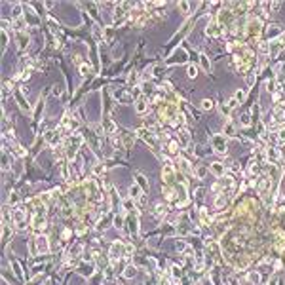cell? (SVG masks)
Returning <instances> with one entry per match:
<instances>
[{"instance_id":"6da1fadb","label":"cell","mask_w":285,"mask_h":285,"mask_svg":"<svg viewBox=\"0 0 285 285\" xmlns=\"http://www.w3.org/2000/svg\"><path fill=\"white\" fill-rule=\"evenodd\" d=\"M213 146H215V150L217 152H226V141L222 135H215L213 137Z\"/></svg>"},{"instance_id":"7a4b0ae2","label":"cell","mask_w":285,"mask_h":285,"mask_svg":"<svg viewBox=\"0 0 285 285\" xmlns=\"http://www.w3.org/2000/svg\"><path fill=\"white\" fill-rule=\"evenodd\" d=\"M211 169H213V173H215V175H219V177H221L222 173H224V165H222V164H219V162H215V164L211 165Z\"/></svg>"},{"instance_id":"3957f363","label":"cell","mask_w":285,"mask_h":285,"mask_svg":"<svg viewBox=\"0 0 285 285\" xmlns=\"http://www.w3.org/2000/svg\"><path fill=\"white\" fill-rule=\"evenodd\" d=\"M110 253H112V257H114V259H118V257L122 255V245L114 243V245H112V251H110Z\"/></svg>"},{"instance_id":"277c9868","label":"cell","mask_w":285,"mask_h":285,"mask_svg":"<svg viewBox=\"0 0 285 285\" xmlns=\"http://www.w3.org/2000/svg\"><path fill=\"white\" fill-rule=\"evenodd\" d=\"M200 61H201V67H203L205 70L209 72V70H211V63H209V59H207L205 55H200Z\"/></svg>"},{"instance_id":"5b68a950","label":"cell","mask_w":285,"mask_h":285,"mask_svg":"<svg viewBox=\"0 0 285 285\" xmlns=\"http://www.w3.org/2000/svg\"><path fill=\"white\" fill-rule=\"evenodd\" d=\"M135 110H137V112H145V110H146V103L143 99H139L137 105H135Z\"/></svg>"},{"instance_id":"8992f818","label":"cell","mask_w":285,"mask_h":285,"mask_svg":"<svg viewBox=\"0 0 285 285\" xmlns=\"http://www.w3.org/2000/svg\"><path fill=\"white\" fill-rule=\"evenodd\" d=\"M129 196H131L133 200H137V198L141 196V194H139V186H137V185H133L131 188H129Z\"/></svg>"},{"instance_id":"52a82bcc","label":"cell","mask_w":285,"mask_h":285,"mask_svg":"<svg viewBox=\"0 0 285 285\" xmlns=\"http://www.w3.org/2000/svg\"><path fill=\"white\" fill-rule=\"evenodd\" d=\"M38 249H40V251H48V243H46V238H38Z\"/></svg>"},{"instance_id":"ba28073f","label":"cell","mask_w":285,"mask_h":285,"mask_svg":"<svg viewBox=\"0 0 285 285\" xmlns=\"http://www.w3.org/2000/svg\"><path fill=\"white\" fill-rule=\"evenodd\" d=\"M201 107H203L205 110L213 109V101H211V99H203V101H201Z\"/></svg>"},{"instance_id":"9c48e42d","label":"cell","mask_w":285,"mask_h":285,"mask_svg":"<svg viewBox=\"0 0 285 285\" xmlns=\"http://www.w3.org/2000/svg\"><path fill=\"white\" fill-rule=\"evenodd\" d=\"M124 276L125 277H133V276H135V268H133V266H128L125 272H124Z\"/></svg>"},{"instance_id":"30bf717a","label":"cell","mask_w":285,"mask_h":285,"mask_svg":"<svg viewBox=\"0 0 285 285\" xmlns=\"http://www.w3.org/2000/svg\"><path fill=\"white\" fill-rule=\"evenodd\" d=\"M224 131H226V135H234V125L230 124V122H226V125H224Z\"/></svg>"},{"instance_id":"8fae6325","label":"cell","mask_w":285,"mask_h":285,"mask_svg":"<svg viewBox=\"0 0 285 285\" xmlns=\"http://www.w3.org/2000/svg\"><path fill=\"white\" fill-rule=\"evenodd\" d=\"M196 74H198V68L194 67V65H190V67H188V76H190V78H194Z\"/></svg>"},{"instance_id":"7c38bea8","label":"cell","mask_w":285,"mask_h":285,"mask_svg":"<svg viewBox=\"0 0 285 285\" xmlns=\"http://www.w3.org/2000/svg\"><path fill=\"white\" fill-rule=\"evenodd\" d=\"M249 279L253 281V283H259V279H261V277H259L257 272H251V274H249Z\"/></svg>"},{"instance_id":"4fadbf2b","label":"cell","mask_w":285,"mask_h":285,"mask_svg":"<svg viewBox=\"0 0 285 285\" xmlns=\"http://www.w3.org/2000/svg\"><path fill=\"white\" fill-rule=\"evenodd\" d=\"M80 74H82V76H88V74H89V67H88V65H82V67H80Z\"/></svg>"},{"instance_id":"5bb4252c","label":"cell","mask_w":285,"mask_h":285,"mask_svg":"<svg viewBox=\"0 0 285 285\" xmlns=\"http://www.w3.org/2000/svg\"><path fill=\"white\" fill-rule=\"evenodd\" d=\"M234 99H236V101H240V103H241V101L245 99V91H238V93H236V97H234Z\"/></svg>"},{"instance_id":"9a60e30c","label":"cell","mask_w":285,"mask_h":285,"mask_svg":"<svg viewBox=\"0 0 285 285\" xmlns=\"http://www.w3.org/2000/svg\"><path fill=\"white\" fill-rule=\"evenodd\" d=\"M241 124H243V125H249V124H251L249 116H241Z\"/></svg>"},{"instance_id":"2e32d148","label":"cell","mask_w":285,"mask_h":285,"mask_svg":"<svg viewBox=\"0 0 285 285\" xmlns=\"http://www.w3.org/2000/svg\"><path fill=\"white\" fill-rule=\"evenodd\" d=\"M205 173H207V169H205V167H200V169H198V177H205Z\"/></svg>"},{"instance_id":"e0dca14e","label":"cell","mask_w":285,"mask_h":285,"mask_svg":"<svg viewBox=\"0 0 285 285\" xmlns=\"http://www.w3.org/2000/svg\"><path fill=\"white\" fill-rule=\"evenodd\" d=\"M173 276H181V270H179V268H173Z\"/></svg>"}]
</instances>
